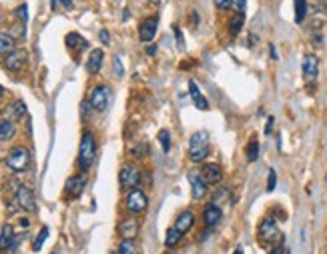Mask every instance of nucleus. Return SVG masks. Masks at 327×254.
<instances>
[{"instance_id":"1","label":"nucleus","mask_w":327,"mask_h":254,"mask_svg":"<svg viewBox=\"0 0 327 254\" xmlns=\"http://www.w3.org/2000/svg\"><path fill=\"white\" fill-rule=\"evenodd\" d=\"M209 152H211L209 134L205 130L193 132L191 138H189V158L197 162V164H203V160L209 156Z\"/></svg>"},{"instance_id":"2","label":"nucleus","mask_w":327,"mask_h":254,"mask_svg":"<svg viewBox=\"0 0 327 254\" xmlns=\"http://www.w3.org/2000/svg\"><path fill=\"white\" fill-rule=\"evenodd\" d=\"M95 156H97V140L93 132H85L80 138V146H78V168L89 170L95 162Z\"/></svg>"},{"instance_id":"3","label":"nucleus","mask_w":327,"mask_h":254,"mask_svg":"<svg viewBox=\"0 0 327 254\" xmlns=\"http://www.w3.org/2000/svg\"><path fill=\"white\" fill-rule=\"evenodd\" d=\"M257 236H259V240H261V244H281L283 240V236H281V232H279V226H277V220L275 218H271V216H267V218H263L259 226H257Z\"/></svg>"},{"instance_id":"4","label":"nucleus","mask_w":327,"mask_h":254,"mask_svg":"<svg viewBox=\"0 0 327 254\" xmlns=\"http://www.w3.org/2000/svg\"><path fill=\"white\" fill-rule=\"evenodd\" d=\"M6 166L12 172H24L31 166V152L24 146H14L8 154H6Z\"/></svg>"},{"instance_id":"5","label":"nucleus","mask_w":327,"mask_h":254,"mask_svg":"<svg viewBox=\"0 0 327 254\" xmlns=\"http://www.w3.org/2000/svg\"><path fill=\"white\" fill-rule=\"evenodd\" d=\"M149 208V198L147 194L141 190V188H132L127 196V210L131 212L132 216H139L143 214L145 210Z\"/></svg>"},{"instance_id":"6","label":"nucleus","mask_w":327,"mask_h":254,"mask_svg":"<svg viewBox=\"0 0 327 254\" xmlns=\"http://www.w3.org/2000/svg\"><path fill=\"white\" fill-rule=\"evenodd\" d=\"M119 182L125 190H132L139 186L141 182V172L134 164H123L121 166V172H119Z\"/></svg>"},{"instance_id":"7","label":"nucleus","mask_w":327,"mask_h":254,"mask_svg":"<svg viewBox=\"0 0 327 254\" xmlns=\"http://www.w3.org/2000/svg\"><path fill=\"white\" fill-rule=\"evenodd\" d=\"M108 100H111V88H108V86H104V84L95 86V88H93V92H91V98H89L91 106H93L97 112H104V110H106Z\"/></svg>"},{"instance_id":"8","label":"nucleus","mask_w":327,"mask_h":254,"mask_svg":"<svg viewBox=\"0 0 327 254\" xmlns=\"http://www.w3.org/2000/svg\"><path fill=\"white\" fill-rule=\"evenodd\" d=\"M301 70H303L305 82L313 84L317 80V74H319V58L315 54H305L303 56V64H301Z\"/></svg>"},{"instance_id":"9","label":"nucleus","mask_w":327,"mask_h":254,"mask_svg":"<svg viewBox=\"0 0 327 254\" xmlns=\"http://www.w3.org/2000/svg\"><path fill=\"white\" fill-rule=\"evenodd\" d=\"M199 172L207 184H219L223 178V168L217 162H203Z\"/></svg>"},{"instance_id":"10","label":"nucleus","mask_w":327,"mask_h":254,"mask_svg":"<svg viewBox=\"0 0 327 254\" xmlns=\"http://www.w3.org/2000/svg\"><path fill=\"white\" fill-rule=\"evenodd\" d=\"M187 178H189V184H191L193 198H195V200H203V196L207 194V186H209V184L203 180L201 172H199V170H191V172L187 174Z\"/></svg>"},{"instance_id":"11","label":"nucleus","mask_w":327,"mask_h":254,"mask_svg":"<svg viewBox=\"0 0 327 254\" xmlns=\"http://www.w3.org/2000/svg\"><path fill=\"white\" fill-rule=\"evenodd\" d=\"M16 204L26 210V212H34L36 210V200H34V192L29 186H18L16 190Z\"/></svg>"},{"instance_id":"12","label":"nucleus","mask_w":327,"mask_h":254,"mask_svg":"<svg viewBox=\"0 0 327 254\" xmlns=\"http://www.w3.org/2000/svg\"><path fill=\"white\" fill-rule=\"evenodd\" d=\"M85 186H87V176H85V174H74V176H70L65 184L66 196H68V198H78V196L83 194V190H85Z\"/></svg>"},{"instance_id":"13","label":"nucleus","mask_w":327,"mask_h":254,"mask_svg":"<svg viewBox=\"0 0 327 254\" xmlns=\"http://www.w3.org/2000/svg\"><path fill=\"white\" fill-rule=\"evenodd\" d=\"M139 228H141L139 218H134V216H127V218H123V220L119 223V234H121L123 238L134 240V238H137V234H139Z\"/></svg>"},{"instance_id":"14","label":"nucleus","mask_w":327,"mask_h":254,"mask_svg":"<svg viewBox=\"0 0 327 254\" xmlns=\"http://www.w3.org/2000/svg\"><path fill=\"white\" fill-rule=\"evenodd\" d=\"M221 218H223V210H221V206H217V204L209 202V204L203 208V224H205V226L213 228V226H217V224L221 223Z\"/></svg>"},{"instance_id":"15","label":"nucleus","mask_w":327,"mask_h":254,"mask_svg":"<svg viewBox=\"0 0 327 254\" xmlns=\"http://www.w3.org/2000/svg\"><path fill=\"white\" fill-rule=\"evenodd\" d=\"M157 28H159V20L157 18H145L139 24V38L143 42H151L157 36Z\"/></svg>"},{"instance_id":"16","label":"nucleus","mask_w":327,"mask_h":254,"mask_svg":"<svg viewBox=\"0 0 327 254\" xmlns=\"http://www.w3.org/2000/svg\"><path fill=\"white\" fill-rule=\"evenodd\" d=\"M26 58H29V54L24 52V50H14V52H10L8 56H4V68L6 70H10V72H18L24 62H26Z\"/></svg>"},{"instance_id":"17","label":"nucleus","mask_w":327,"mask_h":254,"mask_svg":"<svg viewBox=\"0 0 327 254\" xmlns=\"http://www.w3.org/2000/svg\"><path fill=\"white\" fill-rule=\"evenodd\" d=\"M193 226H195V214H193V210H183V212H179V216L175 218V224H173V228H177L181 234H187Z\"/></svg>"},{"instance_id":"18","label":"nucleus","mask_w":327,"mask_h":254,"mask_svg":"<svg viewBox=\"0 0 327 254\" xmlns=\"http://www.w3.org/2000/svg\"><path fill=\"white\" fill-rule=\"evenodd\" d=\"M102 60H104V52H102L100 48L91 50V54H89V58H87V70H89L91 74H97L98 70L102 68Z\"/></svg>"},{"instance_id":"19","label":"nucleus","mask_w":327,"mask_h":254,"mask_svg":"<svg viewBox=\"0 0 327 254\" xmlns=\"http://www.w3.org/2000/svg\"><path fill=\"white\" fill-rule=\"evenodd\" d=\"M189 92H191V100H193V104H195L199 110H209V102H207V98L201 94L199 86H197L193 80H189Z\"/></svg>"},{"instance_id":"20","label":"nucleus","mask_w":327,"mask_h":254,"mask_svg":"<svg viewBox=\"0 0 327 254\" xmlns=\"http://www.w3.org/2000/svg\"><path fill=\"white\" fill-rule=\"evenodd\" d=\"M14 50H16V40L10 34L0 32V56H8Z\"/></svg>"},{"instance_id":"21","label":"nucleus","mask_w":327,"mask_h":254,"mask_svg":"<svg viewBox=\"0 0 327 254\" xmlns=\"http://www.w3.org/2000/svg\"><path fill=\"white\" fill-rule=\"evenodd\" d=\"M14 134H16V124H14V120L2 118V120H0V142L10 140Z\"/></svg>"},{"instance_id":"22","label":"nucleus","mask_w":327,"mask_h":254,"mask_svg":"<svg viewBox=\"0 0 327 254\" xmlns=\"http://www.w3.org/2000/svg\"><path fill=\"white\" fill-rule=\"evenodd\" d=\"M66 46L72 48V50H85V48L89 46V42H87L80 34L70 32V34H66Z\"/></svg>"},{"instance_id":"23","label":"nucleus","mask_w":327,"mask_h":254,"mask_svg":"<svg viewBox=\"0 0 327 254\" xmlns=\"http://www.w3.org/2000/svg\"><path fill=\"white\" fill-rule=\"evenodd\" d=\"M24 114H26V104H24L22 100H14V102L8 106V118H10V120H20Z\"/></svg>"},{"instance_id":"24","label":"nucleus","mask_w":327,"mask_h":254,"mask_svg":"<svg viewBox=\"0 0 327 254\" xmlns=\"http://www.w3.org/2000/svg\"><path fill=\"white\" fill-rule=\"evenodd\" d=\"M183 236H185V234H181L177 228H173V226H171V228L167 230V234H165V246H167V248H175V246H179V242L183 240Z\"/></svg>"},{"instance_id":"25","label":"nucleus","mask_w":327,"mask_h":254,"mask_svg":"<svg viewBox=\"0 0 327 254\" xmlns=\"http://www.w3.org/2000/svg\"><path fill=\"white\" fill-rule=\"evenodd\" d=\"M243 24H245V16H243L241 12H237V14L229 20V34L231 36H237L239 32L243 30Z\"/></svg>"},{"instance_id":"26","label":"nucleus","mask_w":327,"mask_h":254,"mask_svg":"<svg viewBox=\"0 0 327 254\" xmlns=\"http://www.w3.org/2000/svg\"><path fill=\"white\" fill-rule=\"evenodd\" d=\"M12 226L10 224H4L2 226V232H0V250L4 248H10V242H12Z\"/></svg>"},{"instance_id":"27","label":"nucleus","mask_w":327,"mask_h":254,"mask_svg":"<svg viewBox=\"0 0 327 254\" xmlns=\"http://www.w3.org/2000/svg\"><path fill=\"white\" fill-rule=\"evenodd\" d=\"M117 254H139V246H137V240H129V238H123L121 244H119V250Z\"/></svg>"},{"instance_id":"28","label":"nucleus","mask_w":327,"mask_h":254,"mask_svg":"<svg viewBox=\"0 0 327 254\" xmlns=\"http://www.w3.org/2000/svg\"><path fill=\"white\" fill-rule=\"evenodd\" d=\"M231 198V188L227 186H223V188H217V190L213 192V204H217V206H221V204H225L227 200Z\"/></svg>"},{"instance_id":"29","label":"nucleus","mask_w":327,"mask_h":254,"mask_svg":"<svg viewBox=\"0 0 327 254\" xmlns=\"http://www.w3.org/2000/svg\"><path fill=\"white\" fill-rule=\"evenodd\" d=\"M307 16V2L305 0H295V22L301 24Z\"/></svg>"},{"instance_id":"30","label":"nucleus","mask_w":327,"mask_h":254,"mask_svg":"<svg viewBox=\"0 0 327 254\" xmlns=\"http://www.w3.org/2000/svg\"><path fill=\"white\" fill-rule=\"evenodd\" d=\"M48 238V228L46 226H42L40 228V232L36 234V238H34V242H33V250L34 252H38L40 248H42V244H44V240Z\"/></svg>"},{"instance_id":"31","label":"nucleus","mask_w":327,"mask_h":254,"mask_svg":"<svg viewBox=\"0 0 327 254\" xmlns=\"http://www.w3.org/2000/svg\"><path fill=\"white\" fill-rule=\"evenodd\" d=\"M257 158H259V142H257V138H253V140L247 144V160H249V162H255Z\"/></svg>"},{"instance_id":"32","label":"nucleus","mask_w":327,"mask_h":254,"mask_svg":"<svg viewBox=\"0 0 327 254\" xmlns=\"http://www.w3.org/2000/svg\"><path fill=\"white\" fill-rule=\"evenodd\" d=\"M159 142L163 146V152H169L171 150V132L169 130H161L159 132Z\"/></svg>"},{"instance_id":"33","label":"nucleus","mask_w":327,"mask_h":254,"mask_svg":"<svg viewBox=\"0 0 327 254\" xmlns=\"http://www.w3.org/2000/svg\"><path fill=\"white\" fill-rule=\"evenodd\" d=\"M29 8H26V4H22V6H18L16 10H14V14H16V18L20 20V22H24L26 24V20H29Z\"/></svg>"},{"instance_id":"34","label":"nucleus","mask_w":327,"mask_h":254,"mask_svg":"<svg viewBox=\"0 0 327 254\" xmlns=\"http://www.w3.org/2000/svg\"><path fill=\"white\" fill-rule=\"evenodd\" d=\"M10 36L16 40V38H20V36H24V22H16L14 26H12V30H10Z\"/></svg>"},{"instance_id":"35","label":"nucleus","mask_w":327,"mask_h":254,"mask_svg":"<svg viewBox=\"0 0 327 254\" xmlns=\"http://www.w3.org/2000/svg\"><path fill=\"white\" fill-rule=\"evenodd\" d=\"M275 186H277V174H275V170L271 168V170H269V178H267V190L273 192Z\"/></svg>"},{"instance_id":"36","label":"nucleus","mask_w":327,"mask_h":254,"mask_svg":"<svg viewBox=\"0 0 327 254\" xmlns=\"http://www.w3.org/2000/svg\"><path fill=\"white\" fill-rule=\"evenodd\" d=\"M113 66H115V74H117L119 78H123L125 68H123V64H121V56H115V58H113Z\"/></svg>"},{"instance_id":"37","label":"nucleus","mask_w":327,"mask_h":254,"mask_svg":"<svg viewBox=\"0 0 327 254\" xmlns=\"http://www.w3.org/2000/svg\"><path fill=\"white\" fill-rule=\"evenodd\" d=\"M245 6H247V0H231V8H235L237 12H245Z\"/></svg>"},{"instance_id":"38","label":"nucleus","mask_w":327,"mask_h":254,"mask_svg":"<svg viewBox=\"0 0 327 254\" xmlns=\"http://www.w3.org/2000/svg\"><path fill=\"white\" fill-rule=\"evenodd\" d=\"M269 254H291V252H289V248L281 242V244H275V246L269 250Z\"/></svg>"},{"instance_id":"39","label":"nucleus","mask_w":327,"mask_h":254,"mask_svg":"<svg viewBox=\"0 0 327 254\" xmlns=\"http://www.w3.org/2000/svg\"><path fill=\"white\" fill-rule=\"evenodd\" d=\"M173 30H175V36H177V44H179V48H185V40H183V32H181V28H179L177 24H173Z\"/></svg>"},{"instance_id":"40","label":"nucleus","mask_w":327,"mask_h":254,"mask_svg":"<svg viewBox=\"0 0 327 254\" xmlns=\"http://www.w3.org/2000/svg\"><path fill=\"white\" fill-rule=\"evenodd\" d=\"M215 2V6L219 8V10H227L231 8V0H213Z\"/></svg>"},{"instance_id":"41","label":"nucleus","mask_w":327,"mask_h":254,"mask_svg":"<svg viewBox=\"0 0 327 254\" xmlns=\"http://www.w3.org/2000/svg\"><path fill=\"white\" fill-rule=\"evenodd\" d=\"M98 38H100V42H102V44H108V42H111V36H108V32L106 30L98 32Z\"/></svg>"},{"instance_id":"42","label":"nucleus","mask_w":327,"mask_h":254,"mask_svg":"<svg viewBox=\"0 0 327 254\" xmlns=\"http://www.w3.org/2000/svg\"><path fill=\"white\" fill-rule=\"evenodd\" d=\"M273 122H275V120H273V116H269V118H267V126H265V134H271V130H273Z\"/></svg>"},{"instance_id":"43","label":"nucleus","mask_w":327,"mask_h":254,"mask_svg":"<svg viewBox=\"0 0 327 254\" xmlns=\"http://www.w3.org/2000/svg\"><path fill=\"white\" fill-rule=\"evenodd\" d=\"M147 54H149V56H155V54H157V44H149V46H147Z\"/></svg>"},{"instance_id":"44","label":"nucleus","mask_w":327,"mask_h":254,"mask_svg":"<svg viewBox=\"0 0 327 254\" xmlns=\"http://www.w3.org/2000/svg\"><path fill=\"white\" fill-rule=\"evenodd\" d=\"M269 52H271V58H277V50H275L273 44H269Z\"/></svg>"},{"instance_id":"45","label":"nucleus","mask_w":327,"mask_h":254,"mask_svg":"<svg viewBox=\"0 0 327 254\" xmlns=\"http://www.w3.org/2000/svg\"><path fill=\"white\" fill-rule=\"evenodd\" d=\"M61 2H63V6H65L66 10H70V8H72V0H61Z\"/></svg>"},{"instance_id":"46","label":"nucleus","mask_w":327,"mask_h":254,"mask_svg":"<svg viewBox=\"0 0 327 254\" xmlns=\"http://www.w3.org/2000/svg\"><path fill=\"white\" fill-rule=\"evenodd\" d=\"M4 94H6V90H4L2 86H0V98H4Z\"/></svg>"},{"instance_id":"47","label":"nucleus","mask_w":327,"mask_h":254,"mask_svg":"<svg viewBox=\"0 0 327 254\" xmlns=\"http://www.w3.org/2000/svg\"><path fill=\"white\" fill-rule=\"evenodd\" d=\"M235 254H243V250H235Z\"/></svg>"},{"instance_id":"48","label":"nucleus","mask_w":327,"mask_h":254,"mask_svg":"<svg viewBox=\"0 0 327 254\" xmlns=\"http://www.w3.org/2000/svg\"><path fill=\"white\" fill-rule=\"evenodd\" d=\"M111 254H117V252H111Z\"/></svg>"},{"instance_id":"49","label":"nucleus","mask_w":327,"mask_h":254,"mask_svg":"<svg viewBox=\"0 0 327 254\" xmlns=\"http://www.w3.org/2000/svg\"><path fill=\"white\" fill-rule=\"evenodd\" d=\"M325 182H327V178H325Z\"/></svg>"},{"instance_id":"50","label":"nucleus","mask_w":327,"mask_h":254,"mask_svg":"<svg viewBox=\"0 0 327 254\" xmlns=\"http://www.w3.org/2000/svg\"><path fill=\"white\" fill-rule=\"evenodd\" d=\"M52 254H57V252H52Z\"/></svg>"}]
</instances>
